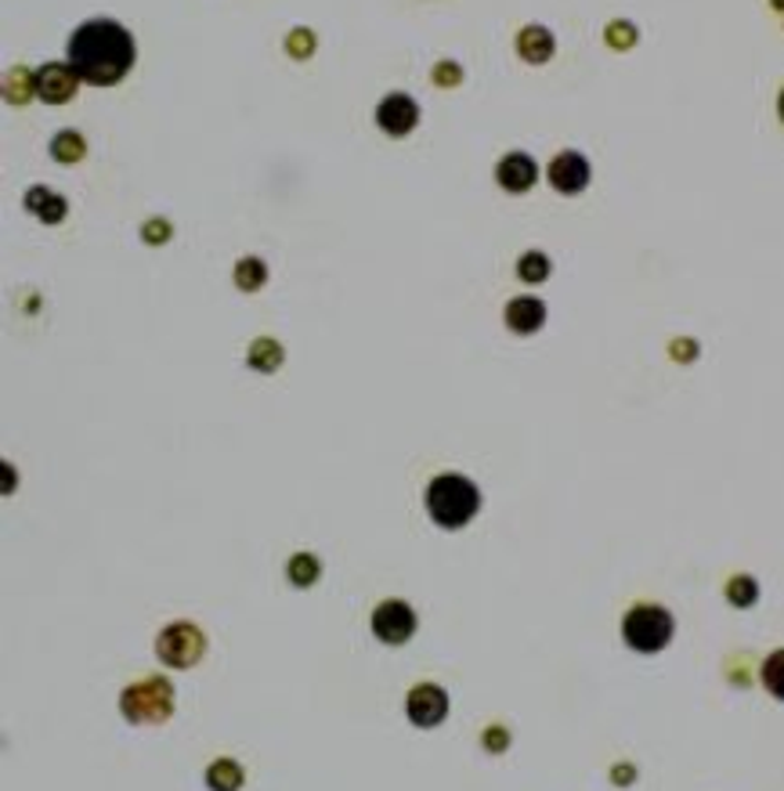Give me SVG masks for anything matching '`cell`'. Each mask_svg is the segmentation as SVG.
<instances>
[{"mask_svg": "<svg viewBox=\"0 0 784 791\" xmlns=\"http://www.w3.org/2000/svg\"><path fill=\"white\" fill-rule=\"evenodd\" d=\"M69 66L90 87H112L135 66V36L112 19H90L69 36Z\"/></svg>", "mask_w": 784, "mask_h": 791, "instance_id": "cell-1", "label": "cell"}, {"mask_svg": "<svg viewBox=\"0 0 784 791\" xmlns=\"http://www.w3.org/2000/svg\"><path fill=\"white\" fill-rule=\"evenodd\" d=\"M481 510V491L463 474H441L427 485V513L438 528H466Z\"/></svg>", "mask_w": 784, "mask_h": 791, "instance_id": "cell-2", "label": "cell"}, {"mask_svg": "<svg viewBox=\"0 0 784 791\" xmlns=\"http://www.w3.org/2000/svg\"><path fill=\"white\" fill-rule=\"evenodd\" d=\"M673 632H676L673 615L665 611V607H655V604H640L622 618V637L636 654L665 651L669 640H673Z\"/></svg>", "mask_w": 784, "mask_h": 791, "instance_id": "cell-3", "label": "cell"}, {"mask_svg": "<svg viewBox=\"0 0 784 791\" xmlns=\"http://www.w3.org/2000/svg\"><path fill=\"white\" fill-rule=\"evenodd\" d=\"M120 708L130 723H167L174 716V683H167L163 676L130 683L120 697Z\"/></svg>", "mask_w": 784, "mask_h": 791, "instance_id": "cell-4", "label": "cell"}, {"mask_svg": "<svg viewBox=\"0 0 784 791\" xmlns=\"http://www.w3.org/2000/svg\"><path fill=\"white\" fill-rule=\"evenodd\" d=\"M155 651H160L163 665H170V669H192L195 661L206 654V637L200 632V626H192V621H174V626H167L160 632Z\"/></svg>", "mask_w": 784, "mask_h": 791, "instance_id": "cell-5", "label": "cell"}, {"mask_svg": "<svg viewBox=\"0 0 784 791\" xmlns=\"http://www.w3.org/2000/svg\"><path fill=\"white\" fill-rule=\"evenodd\" d=\"M373 632L380 643L401 647L412 640L416 632V611L405 600H387L373 611Z\"/></svg>", "mask_w": 784, "mask_h": 791, "instance_id": "cell-6", "label": "cell"}, {"mask_svg": "<svg viewBox=\"0 0 784 791\" xmlns=\"http://www.w3.org/2000/svg\"><path fill=\"white\" fill-rule=\"evenodd\" d=\"M546 177H550V185L560 192V196H579V192H586V185H590L593 166L582 152L568 149V152L554 155V163L546 166Z\"/></svg>", "mask_w": 784, "mask_h": 791, "instance_id": "cell-7", "label": "cell"}, {"mask_svg": "<svg viewBox=\"0 0 784 791\" xmlns=\"http://www.w3.org/2000/svg\"><path fill=\"white\" fill-rule=\"evenodd\" d=\"M405 712H409L412 726H423V730H430V726L445 723V716H449V694L441 691V686H434V683H420V686H412V691H409Z\"/></svg>", "mask_w": 784, "mask_h": 791, "instance_id": "cell-8", "label": "cell"}, {"mask_svg": "<svg viewBox=\"0 0 784 791\" xmlns=\"http://www.w3.org/2000/svg\"><path fill=\"white\" fill-rule=\"evenodd\" d=\"M376 123H380L384 134L405 138L416 123H420V106H416L412 95H405V90H395V95H387V98L380 101V109H376Z\"/></svg>", "mask_w": 784, "mask_h": 791, "instance_id": "cell-9", "label": "cell"}, {"mask_svg": "<svg viewBox=\"0 0 784 791\" xmlns=\"http://www.w3.org/2000/svg\"><path fill=\"white\" fill-rule=\"evenodd\" d=\"M33 80H36V98L47 101V106H62V101H69L76 95V84H80V76H76L73 66L47 62L44 69L33 73Z\"/></svg>", "mask_w": 784, "mask_h": 791, "instance_id": "cell-10", "label": "cell"}, {"mask_svg": "<svg viewBox=\"0 0 784 791\" xmlns=\"http://www.w3.org/2000/svg\"><path fill=\"white\" fill-rule=\"evenodd\" d=\"M495 181H500V188H506L509 196H525L535 181H539V163H535L528 152H509L500 160V166H495Z\"/></svg>", "mask_w": 784, "mask_h": 791, "instance_id": "cell-11", "label": "cell"}, {"mask_svg": "<svg viewBox=\"0 0 784 791\" xmlns=\"http://www.w3.org/2000/svg\"><path fill=\"white\" fill-rule=\"evenodd\" d=\"M506 326L520 336L539 333L546 326V304L535 301V296H514V301L506 304Z\"/></svg>", "mask_w": 784, "mask_h": 791, "instance_id": "cell-12", "label": "cell"}, {"mask_svg": "<svg viewBox=\"0 0 784 791\" xmlns=\"http://www.w3.org/2000/svg\"><path fill=\"white\" fill-rule=\"evenodd\" d=\"M517 51H520V58L531 62V66H543V62L554 58L557 41L546 25H525V30L517 33Z\"/></svg>", "mask_w": 784, "mask_h": 791, "instance_id": "cell-13", "label": "cell"}, {"mask_svg": "<svg viewBox=\"0 0 784 791\" xmlns=\"http://www.w3.org/2000/svg\"><path fill=\"white\" fill-rule=\"evenodd\" d=\"M25 210H30L33 217H41L44 225H58V220L65 217V199L58 196V192L44 188V185H33L30 192H25Z\"/></svg>", "mask_w": 784, "mask_h": 791, "instance_id": "cell-14", "label": "cell"}, {"mask_svg": "<svg viewBox=\"0 0 784 791\" xmlns=\"http://www.w3.org/2000/svg\"><path fill=\"white\" fill-rule=\"evenodd\" d=\"M246 784V773L235 759H214L206 770V788L211 791H239Z\"/></svg>", "mask_w": 784, "mask_h": 791, "instance_id": "cell-15", "label": "cell"}, {"mask_svg": "<svg viewBox=\"0 0 784 791\" xmlns=\"http://www.w3.org/2000/svg\"><path fill=\"white\" fill-rule=\"evenodd\" d=\"M268 282V264L260 261V257H243L239 264H235V286L254 293Z\"/></svg>", "mask_w": 784, "mask_h": 791, "instance_id": "cell-16", "label": "cell"}, {"mask_svg": "<svg viewBox=\"0 0 784 791\" xmlns=\"http://www.w3.org/2000/svg\"><path fill=\"white\" fill-rule=\"evenodd\" d=\"M517 279L528 282V286H539V282L550 279V257L539 253V250H528L517 261Z\"/></svg>", "mask_w": 784, "mask_h": 791, "instance_id": "cell-17", "label": "cell"}, {"mask_svg": "<svg viewBox=\"0 0 784 791\" xmlns=\"http://www.w3.org/2000/svg\"><path fill=\"white\" fill-rule=\"evenodd\" d=\"M84 134L80 131H58L55 141H51V155H55L58 163H76V160H84Z\"/></svg>", "mask_w": 784, "mask_h": 791, "instance_id": "cell-18", "label": "cell"}, {"mask_svg": "<svg viewBox=\"0 0 784 791\" xmlns=\"http://www.w3.org/2000/svg\"><path fill=\"white\" fill-rule=\"evenodd\" d=\"M250 366L257 372H276L282 366V347L276 340H268V336H265V340H257L250 347Z\"/></svg>", "mask_w": 784, "mask_h": 791, "instance_id": "cell-19", "label": "cell"}, {"mask_svg": "<svg viewBox=\"0 0 784 791\" xmlns=\"http://www.w3.org/2000/svg\"><path fill=\"white\" fill-rule=\"evenodd\" d=\"M319 572H322V567H319V561H315L311 553H297L293 561H290V582H293V586H300V589L315 586Z\"/></svg>", "mask_w": 784, "mask_h": 791, "instance_id": "cell-20", "label": "cell"}, {"mask_svg": "<svg viewBox=\"0 0 784 791\" xmlns=\"http://www.w3.org/2000/svg\"><path fill=\"white\" fill-rule=\"evenodd\" d=\"M727 600L734 607H752L755 600H760V586H755V578H749V575L730 578L727 582Z\"/></svg>", "mask_w": 784, "mask_h": 791, "instance_id": "cell-21", "label": "cell"}, {"mask_svg": "<svg viewBox=\"0 0 784 791\" xmlns=\"http://www.w3.org/2000/svg\"><path fill=\"white\" fill-rule=\"evenodd\" d=\"M763 686L777 702H784V651H774L763 661Z\"/></svg>", "mask_w": 784, "mask_h": 791, "instance_id": "cell-22", "label": "cell"}, {"mask_svg": "<svg viewBox=\"0 0 784 791\" xmlns=\"http://www.w3.org/2000/svg\"><path fill=\"white\" fill-rule=\"evenodd\" d=\"M8 101H30V95H36V80H33V73H25V69H19V73H11L8 76Z\"/></svg>", "mask_w": 784, "mask_h": 791, "instance_id": "cell-23", "label": "cell"}, {"mask_svg": "<svg viewBox=\"0 0 784 791\" xmlns=\"http://www.w3.org/2000/svg\"><path fill=\"white\" fill-rule=\"evenodd\" d=\"M604 41H608L611 47H619V51L633 47V44H636V25H633V22H625V19L611 22V25H608V33H604Z\"/></svg>", "mask_w": 784, "mask_h": 791, "instance_id": "cell-24", "label": "cell"}, {"mask_svg": "<svg viewBox=\"0 0 784 791\" xmlns=\"http://www.w3.org/2000/svg\"><path fill=\"white\" fill-rule=\"evenodd\" d=\"M286 47H290L297 58H308V55H311V47H315V36H311L308 30H293V33H290V41H286Z\"/></svg>", "mask_w": 784, "mask_h": 791, "instance_id": "cell-25", "label": "cell"}, {"mask_svg": "<svg viewBox=\"0 0 784 791\" xmlns=\"http://www.w3.org/2000/svg\"><path fill=\"white\" fill-rule=\"evenodd\" d=\"M460 76H463V69L452 66V62H441V66H434V84H441V87H455V84H460Z\"/></svg>", "mask_w": 784, "mask_h": 791, "instance_id": "cell-26", "label": "cell"}, {"mask_svg": "<svg viewBox=\"0 0 784 791\" xmlns=\"http://www.w3.org/2000/svg\"><path fill=\"white\" fill-rule=\"evenodd\" d=\"M146 239H149V242H167V239H170V225H167V220H149V225H146Z\"/></svg>", "mask_w": 784, "mask_h": 791, "instance_id": "cell-27", "label": "cell"}, {"mask_svg": "<svg viewBox=\"0 0 784 791\" xmlns=\"http://www.w3.org/2000/svg\"><path fill=\"white\" fill-rule=\"evenodd\" d=\"M506 741H509V737H506L503 726H492V730H485V745H488V751H503Z\"/></svg>", "mask_w": 784, "mask_h": 791, "instance_id": "cell-28", "label": "cell"}, {"mask_svg": "<svg viewBox=\"0 0 784 791\" xmlns=\"http://www.w3.org/2000/svg\"><path fill=\"white\" fill-rule=\"evenodd\" d=\"M615 784H633L636 781V770L633 767H615V777H611Z\"/></svg>", "mask_w": 784, "mask_h": 791, "instance_id": "cell-29", "label": "cell"}, {"mask_svg": "<svg viewBox=\"0 0 784 791\" xmlns=\"http://www.w3.org/2000/svg\"><path fill=\"white\" fill-rule=\"evenodd\" d=\"M695 351H698V347H695V344H690V347H684V344H676V347H673V355H676V358H684V355H690V358H695Z\"/></svg>", "mask_w": 784, "mask_h": 791, "instance_id": "cell-30", "label": "cell"}, {"mask_svg": "<svg viewBox=\"0 0 784 791\" xmlns=\"http://www.w3.org/2000/svg\"><path fill=\"white\" fill-rule=\"evenodd\" d=\"M777 116H781V123H784V90H781V98H777Z\"/></svg>", "mask_w": 784, "mask_h": 791, "instance_id": "cell-31", "label": "cell"}, {"mask_svg": "<svg viewBox=\"0 0 784 791\" xmlns=\"http://www.w3.org/2000/svg\"><path fill=\"white\" fill-rule=\"evenodd\" d=\"M770 4H774V8H781V11H784V0H770Z\"/></svg>", "mask_w": 784, "mask_h": 791, "instance_id": "cell-32", "label": "cell"}]
</instances>
